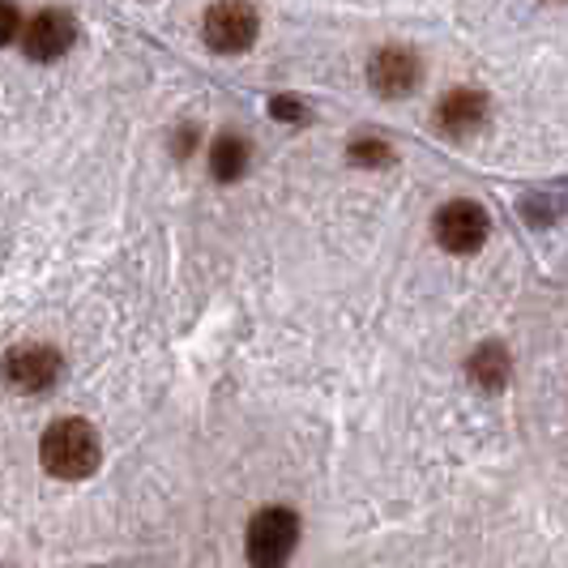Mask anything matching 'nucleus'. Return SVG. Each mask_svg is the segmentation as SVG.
Masks as SVG:
<instances>
[{
  "instance_id": "obj_6",
  "label": "nucleus",
  "mask_w": 568,
  "mask_h": 568,
  "mask_svg": "<svg viewBox=\"0 0 568 568\" xmlns=\"http://www.w3.org/2000/svg\"><path fill=\"white\" fill-rule=\"evenodd\" d=\"M78 39V27H73V13L64 9H39L22 27V48H27L30 60H57L73 48Z\"/></svg>"
},
{
  "instance_id": "obj_2",
  "label": "nucleus",
  "mask_w": 568,
  "mask_h": 568,
  "mask_svg": "<svg viewBox=\"0 0 568 568\" xmlns=\"http://www.w3.org/2000/svg\"><path fill=\"white\" fill-rule=\"evenodd\" d=\"M295 542H300V513L274 505V509H261L248 521V565L253 568H283L295 556Z\"/></svg>"
},
{
  "instance_id": "obj_4",
  "label": "nucleus",
  "mask_w": 568,
  "mask_h": 568,
  "mask_svg": "<svg viewBox=\"0 0 568 568\" xmlns=\"http://www.w3.org/2000/svg\"><path fill=\"white\" fill-rule=\"evenodd\" d=\"M436 244L449 253H475L487 240V210L479 201H449L436 214Z\"/></svg>"
},
{
  "instance_id": "obj_9",
  "label": "nucleus",
  "mask_w": 568,
  "mask_h": 568,
  "mask_svg": "<svg viewBox=\"0 0 568 568\" xmlns=\"http://www.w3.org/2000/svg\"><path fill=\"white\" fill-rule=\"evenodd\" d=\"M470 376L484 385V389H500L505 381H509V355H505V346H496V342H487L479 346L475 355H470Z\"/></svg>"
},
{
  "instance_id": "obj_3",
  "label": "nucleus",
  "mask_w": 568,
  "mask_h": 568,
  "mask_svg": "<svg viewBox=\"0 0 568 568\" xmlns=\"http://www.w3.org/2000/svg\"><path fill=\"white\" fill-rule=\"evenodd\" d=\"M64 372V359L60 351L43 346V342H22L4 355V381L18 389V394H43L52 389Z\"/></svg>"
},
{
  "instance_id": "obj_13",
  "label": "nucleus",
  "mask_w": 568,
  "mask_h": 568,
  "mask_svg": "<svg viewBox=\"0 0 568 568\" xmlns=\"http://www.w3.org/2000/svg\"><path fill=\"white\" fill-rule=\"evenodd\" d=\"M274 115H278V120H304V108L283 94V99H274Z\"/></svg>"
},
{
  "instance_id": "obj_7",
  "label": "nucleus",
  "mask_w": 568,
  "mask_h": 568,
  "mask_svg": "<svg viewBox=\"0 0 568 568\" xmlns=\"http://www.w3.org/2000/svg\"><path fill=\"white\" fill-rule=\"evenodd\" d=\"M372 85H376L385 99H398L406 90H415V85H419V60H415V52L385 48L381 57L372 60Z\"/></svg>"
},
{
  "instance_id": "obj_1",
  "label": "nucleus",
  "mask_w": 568,
  "mask_h": 568,
  "mask_svg": "<svg viewBox=\"0 0 568 568\" xmlns=\"http://www.w3.org/2000/svg\"><path fill=\"white\" fill-rule=\"evenodd\" d=\"M39 462L57 479H85L99 466V436L85 419H60L43 432Z\"/></svg>"
},
{
  "instance_id": "obj_5",
  "label": "nucleus",
  "mask_w": 568,
  "mask_h": 568,
  "mask_svg": "<svg viewBox=\"0 0 568 568\" xmlns=\"http://www.w3.org/2000/svg\"><path fill=\"white\" fill-rule=\"evenodd\" d=\"M256 39V9L253 4H244V0H227V4H214L210 13H205V43L214 48V52H244V48H253Z\"/></svg>"
},
{
  "instance_id": "obj_10",
  "label": "nucleus",
  "mask_w": 568,
  "mask_h": 568,
  "mask_svg": "<svg viewBox=\"0 0 568 568\" xmlns=\"http://www.w3.org/2000/svg\"><path fill=\"white\" fill-rule=\"evenodd\" d=\"M210 168H214V180H240L244 168H248V142L244 138H219L214 142V154H210Z\"/></svg>"
},
{
  "instance_id": "obj_8",
  "label": "nucleus",
  "mask_w": 568,
  "mask_h": 568,
  "mask_svg": "<svg viewBox=\"0 0 568 568\" xmlns=\"http://www.w3.org/2000/svg\"><path fill=\"white\" fill-rule=\"evenodd\" d=\"M484 115H487V99L479 94V90H454V94L440 103L436 120H440V129H449L454 138H462V133L479 129Z\"/></svg>"
},
{
  "instance_id": "obj_12",
  "label": "nucleus",
  "mask_w": 568,
  "mask_h": 568,
  "mask_svg": "<svg viewBox=\"0 0 568 568\" xmlns=\"http://www.w3.org/2000/svg\"><path fill=\"white\" fill-rule=\"evenodd\" d=\"M18 34H22V13L13 4H0V48L13 43Z\"/></svg>"
},
{
  "instance_id": "obj_11",
  "label": "nucleus",
  "mask_w": 568,
  "mask_h": 568,
  "mask_svg": "<svg viewBox=\"0 0 568 568\" xmlns=\"http://www.w3.org/2000/svg\"><path fill=\"white\" fill-rule=\"evenodd\" d=\"M389 154H394V150L385 142H376V138L351 145V159H355V163H389Z\"/></svg>"
}]
</instances>
